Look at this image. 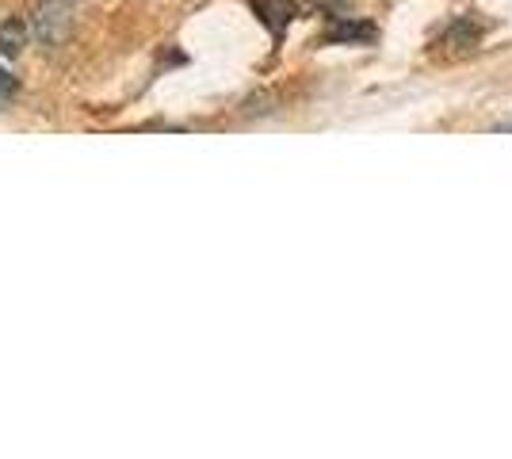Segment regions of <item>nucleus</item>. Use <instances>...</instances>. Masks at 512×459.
Returning a JSON list of instances; mask_svg holds the SVG:
<instances>
[{"label":"nucleus","instance_id":"obj_3","mask_svg":"<svg viewBox=\"0 0 512 459\" xmlns=\"http://www.w3.org/2000/svg\"><path fill=\"white\" fill-rule=\"evenodd\" d=\"M375 23L367 20H352V16H341V20L333 23L329 31H325V43H375Z\"/></svg>","mask_w":512,"mask_h":459},{"label":"nucleus","instance_id":"obj_5","mask_svg":"<svg viewBox=\"0 0 512 459\" xmlns=\"http://www.w3.org/2000/svg\"><path fill=\"white\" fill-rule=\"evenodd\" d=\"M478 39H482V23H474V20H455L448 27V35H444V43L451 46H478Z\"/></svg>","mask_w":512,"mask_h":459},{"label":"nucleus","instance_id":"obj_2","mask_svg":"<svg viewBox=\"0 0 512 459\" xmlns=\"http://www.w3.org/2000/svg\"><path fill=\"white\" fill-rule=\"evenodd\" d=\"M253 12L256 20L268 27V35L279 43L287 35V27L295 23V16H299V0H253Z\"/></svg>","mask_w":512,"mask_h":459},{"label":"nucleus","instance_id":"obj_6","mask_svg":"<svg viewBox=\"0 0 512 459\" xmlns=\"http://www.w3.org/2000/svg\"><path fill=\"white\" fill-rule=\"evenodd\" d=\"M16 88H20L16 85V77L0 66V100H12V96H16Z\"/></svg>","mask_w":512,"mask_h":459},{"label":"nucleus","instance_id":"obj_1","mask_svg":"<svg viewBox=\"0 0 512 459\" xmlns=\"http://www.w3.org/2000/svg\"><path fill=\"white\" fill-rule=\"evenodd\" d=\"M31 31L39 35L43 46H62L69 39V31H73V0H43L35 8Z\"/></svg>","mask_w":512,"mask_h":459},{"label":"nucleus","instance_id":"obj_4","mask_svg":"<svg viewBox=\"0 0 512 459\" xmlns=\"http://www.w3.org/2000/svg\"><path fill=\"white\" fill-rule=\"evenodd\" d=\"M27 35H31V27L20 16H8L0 23V58H20L23 46H27Z\"/></svg>","mask_w":512,"mask_h":459}]
</instances>
